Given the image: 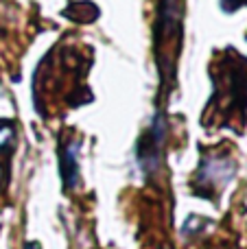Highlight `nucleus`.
Returning a JSON list of instances; mask_svg holds the SVG:
<instances>
[{
    "label": "nucleus",
    "instance_id": "f257e3e1",
    "mask_svg": "<svg viewBox=\"0 0 247 249\" xmlns=\"http://www.w3.org/2000/svg\"><path fill=\"white\" fill-rule=\"evenodd\" d=\"M232 177V164L228 160H210L199 168V179L206 186H223Z\"/></svg>",
    "mask_w": 247,
    "mask_h": 249
},
{
    "label": "nucleus",
    "instance_id": "f03ea898",
    "mask_svg": "<svg viewBox=\"0 0 247 249\" xmlns=\"http://www.w3.org/2000/svg\"><path fill=\"white\" fill-rule=\"evenodd\" d=\"M223 2H226V9H236V7H241V4L245 2V0H223Z\"/></svg>",
    "mask_w": 247,
    "mask_h": 249
},
{
    "label": "nucleus",
    "instance_id": "7ed1b4c3",
    "mask_svg": "<svg viewBox=\"0 0 247 249\" xmlns=\"http://www.w3.org/2000/svg\"><path fill=\"white\" fill-rule=\"evenodd\" d=\"M24 249H39V245H37V243H29Z\"/></svg>",
    "mask_w": 247,
    "mask_h": 249
}]
</instances>
